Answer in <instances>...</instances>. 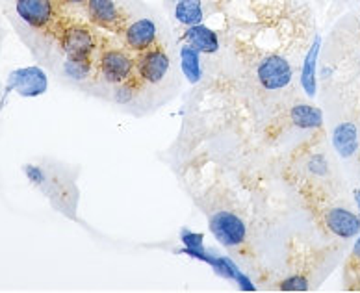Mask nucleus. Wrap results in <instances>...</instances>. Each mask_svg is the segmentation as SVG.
I'll use <instances>...</instances> for the list:
<instances>
[{
    "label": "nucleus",
    "instance_id": "nucleus-22",
    "mask_svg": "<svg viewBox=\"0 0 360 293\" xmlns=\"http://www.w3.org/2000/svg\"><path fill=\"white\" fill-rule=\"evenodd\" d=\"M351 263H353V266H360V236L355 242L353 252H351Z\"/></svg>",
    "mask_w": 360,
    "mask_h": 293
},
{
    "label": "nucleus",
    "instance_id": "nucleus-17",
    "mask_svg": "<svg viewBox=\"0 0 360 293\" xmlns=\"http://www.w3.org/2000/svg\"><path fill=\"white\" fill-rule=\"evenodd\" d=\"M202 2L201 0H179L175 8V17L180 25L195 26L202 22Z\"/></svg>",
    "mask_w": 360,
    "mask_h": 293
},
{
    "label": "nucleus",
    "instance_id": "nucleus-20",
    "mask_svg": "<svg viewBox=\"0 0 360 293\" xmlns=\"http://www.w3.org/2000/svg\"><path fill=\"white\" fill-rule=\"evenodd\" d=\"M281 289L283 292H307L309 289V282L303 277H290L281 282Z\"/></svg>",
    "mask_w": 360,
    "mask_h": 293
},
{
    "label": "nucleus",
    "instance_id": "nucleus-5",
    "mask_svg": "<svg viewBox=\"0 0 360 293\" xmlns=\"http://www.w3.org/2000/svg\"><path fill=\"white\" fill-rule=\"evenodd\" d=\"M17 15L30 28H45L54 17L52 0H15Z\"/></svg>",
    "mask_w": 360,
    "mask_h": 293
},
{
    "label": "nucleus",
    "instance_id": "nucleus-25",
    "mask_svg": "<svg viewBox=\"0 0 360 293\" xmlns=\"http://www.w3.org/2000/svg\"><path fill=\"white\" fill-rule=\"evenodd\" d=\"M62 2H65V4H82L86 0H62Z\"/></svg>",
    "mask_w": 360,
    "mask_h": 293
},
{
    "label": "nucleus",
    "instance_id": "nucleus-14",
    "mask_svg": "<svg viewBox=\"0 0 360 293\" xmlns=\"http://www.w3.org/2000/svg\"><path fill=\"white\" fill-rule=\"evenodd\" d=\"M333 143L335 149L338 150L340 156L349 158L355 155L356 147H359V139H356V126L351 123L338 124L333 132Z\"/></svg>",
    "mask_w": 360,
    "mask_h": 293
},
{
    "label": "nucleus",
    "instance_id": "nucleus-6",
    "mask_svg": "<svg viewBox=\"0 0 360 293\" xmlns=\"http://www.w3.org/2000/svg\"><path fill=\"white\" fill-rule=\"evenodd\" d=\"M62 46L68 58H89L95 48V39L91 32L84 26H69L63 32Z\"/></svg>",
    "mask_w": 360,
    "mask_h": 293
},
{
    "label": "nucleus",
    "instance_id": "nucleus-1",
    "mask_svg": "<svg viewBox=\"0 0 360 293\" xmlns=\"http://www.w3.org/2000/svg\"><path fill=\"white\" fill-rule=\"evenodd\" d=\"M210 230L219 243L225 247H236L243 243L248 228L245 223L231 211H217L210 219Z\"/></svg>",
    "mask_w": 360,
    "mask_h": 293
},
{
    "label": "nucleus",
    "instance_id": "nucleus-9",
    "mask_svg": "<svg viewBox=\"0 0 360 293\" xmlns=\"http://www.w3.org/2000/svg\"><path fill=\"white\" fill-rule=\"evenodd\" d=\"M138 71L143 80L150 84L160 82L169 71V58L162 51H149L139 58Z\"/></svg>",
    "mask_w": 360,
    "mask_h": 293
},
{
    "label": "nucleus",
    "instance_id": "nucleus-2",
    "mask_svg": "<svg viewBox=\"0 0 360 293\" xmlns=\"http://www.w3.org/2000/svg\"><path fill=\"white\" fill-rule=\"evenodd\" d=\"M258 80L266 89H283L292 82V65L281 56H268L258 65Z\"/></svg>",
    "mask_w": 360,
    "mask_h": 293
},
{
    "label": "nucleus",
    "instance_id": "nucleus-16",
    "mask_svg": "<svg viewBox=\"0 0 360 293\" xmlns=\"http://www.w3.org/2000/svg\"><path fill=\"white\" fill-rule=\"evenodd\" d=\"M290 117H292V123L299 129H319L323 124L321 110L314 108V106H307V104L293 106Z\"/></svg>",
    "mask_w": 360,
    "mask_h": 293
},
{
    "label": "nucleus",
    "instance_id": "nucleus-8",
    "mask_svg": "<svg viewBox=\"0 0 360 293\" xmlns=\"http://www.w3.org/2000/svg\"><path fill=\"white\" fill-rule=\"evenodd\" d=\"M325 225L338 237H353L360 232V217L345 208H333L325 214Z\"/></svg>",
    "mask_w": 360,
    "mask_h": 293
},
{
    "label": "nucleus",
    "instance_id": "nucleus-10",
    "mask_svg": "<svg viewBox=\"0 0 360 293\" xmlns=\"http://www.w3.org/2000/svg\"><path fill=\"white\" fill-rule=\"evenodd\" d=\"M124 39L132 51H147L156 39V25L150 19H139L127 28Z\"/></svg>",
    "mask_w": 360,
    "mask_h": 293
},
{
    "label": "nucleus",
    "instance_id": "nucleus-7",
    "mask_svg": "<svg viewBox=\"0 0 360 293\" xmlns=\"http://www.w3.org/2000/svg\"><path fill=\"white\" fill-rule=\"evenodd\" d=\"M134 63L124 52L106 51L101 56V71L110 84H121L130 77Z\"/></svg>",
    "mask_w": 360,
    "mask_h": 293
},
{
    "label": "nucleus",
    "instance_id": "nucleus-4",
    "mask_svg": "<svg viewBox=\"0 0 360 293\" xmlns=\"http://www.w3.org/2000/svg\"><path fill=\"white\" fill-rule=\"evenodd\" d=\"M182 254H188V256L195 258V260L206 262L212 269H214V271L219 273L221 277L236 280V282L240 284V288L245 289V292H255V286H252L251 280H249V278L245 277V275H243V273L240 271V269H238L236 266L229 260V258L212 256V254H208V252L193 251V249H182Z\"/></svg>",
    "mask_w": 360,
    "mask_h": 293
},
{
    "label": "nucleus",
    "instance_id": "nucleus-3",
    "mask_svg": "<svg viewBox=\"0 0 360 293\" xmlns=\"http://www.w3.org/2000/svg\"><path fill=\"white\" fill-rule=\"evenodd\" d=\"M17 91L21 97H37L46 91V77L39 67L17 69L10 74L6 91Z\"/></svg>",
    "mask_w": 360,
    "mask_h": 293
},
{
    "label": "nucleus",
    "instance_id": "nucleus-15",
    "mask_svg": "<svg viewBox=\"0 0 360 293\" xmlns=\"http://www.w3.org/2000/svg\"><path fill=\"white\" fill-rule=\"evenodd\" d=\"M199 54L201 52L195 51L191 45H184L180 48V69L190 84H197L202 77L201 56Z\"/></svg>",
    "mask_w": 360,
    "mask_h": 293
},
{
    "label": "nucleus",
    "instance_id": "nucleus-11",
    "mask_svg": "<svg viewBox=\"0 0 360 293\" xmlns=\"http://www.w3.org/2000/svg\"><path fill=\"white\" fill-rule=\"evenodd\" d=\"M184 39L188 45H191L195 51L205 52V54H214L219 48V39H217L216 32L210 30L205 25L188 26L184 34Z\"/></svg>",
    "mask_w": 360,
    "mask_h": 293
},
{
    "label": "nucleus",
    "instance_id": "nucleus-21",
    "mask_svg": "<svg viewBox=\"0 0 360 293\" xmlns=\"http://www.w3.org/2000/svg\"><path fill=\"white\" fill-rule=\"evenodd\" d=\"M309 167H310V171H312V173L323 175L325 171H327V162H325L323 156H316V158L310 159Z\"/></svg>",
    "mask_w": 360,
    "mask_h": 293
},
{
    "label": "nucleus",
    "instance_id": "nucleus-26",
    "mask_svg": "<svg viewBox=\"0 0 360 293\" xmlns=\"http://www.w3.org/2000/svg\"><path fill=\"white\" fill-rule=\"evenodd\" d=\"M175 2H179V0H175Z\"/></svg>",
    "mask_w": 360,
    "mask_h": 293
},
{
    "label": "nucleus",
    "instance_id": "nucleus-12",
    "mask_svg": "<svg viewBox=\"0 0 360 293\" xmlns=\"http://www.w3.org/2000/svg\"><path fill=\"white\" fill-rule=\"evenodd\" d=\"M319 48H321V37H316L312 46H310L309 54L304 58L303 69H301V86L309 97H316L318 91V80H316V67H318V56Z\"/></svg>",
    "mask_w": 360,
    "mask_h": 293
},
{
    "label": "nucleus",
    "instance_id": "nucleus-19",
    "mask_svg": "<svg viewBox=\"0 0 360 293\" xmlns=\"http://www.w3.org/2000/svg\"><path fill=\"white\" fill-rule=\"evenodd\" d=\"M180 240H182V243H184L186 249H193V251H205V245H202L205 237H202V234H199V232H191V230H188V228H182V230H180Z\"/></svg>",
    "mask_w": 360,
    "mask_h": 293
},
{
    "label": "nucleus",
    "instance_id": "nucleus-23",
    "mask_svg": "<svg viewBox=\"0 0 360 293\" xmlns=\"http://www.w3.org/2000/svg\"><path fill=\"white\" fill-rule=\"evenodd\" d=\"M117 95H121V97H117L119 103H129L130 100V89H127V88L117 89Z\"/></svg>",
    "mask_w": 360,
    "mask_h": 293
},
{
    "label": "nucleus",
    "instance_id": "nucleus-13",
    "mask_svg": "<svg viewBox=\"0 0 360 293\" xmlns=\"http://www.w3.org/2000/svg\"><path fill=\"white\" fill-rule=\"evenodd\" d=\"M88 13L95 25L113 28L119 22V10L113 0H88Z\"/></svg>",
    "mask_w": 360,
    "mask_h": 293
},
{
    "label": "nucleus",
    "instance_id": "nucleus-24",
    "mask_svg": "<svg viewBox=\"0 0 360 293\" xmlns=\"http://www.w3.org/2000/svg\"><path fill=\"white\" fill-rule=\"evenodd\" d=\"M353 197H355V202H356V206H359V211H360V190L353 191Z\"/></svg>",
    "mask_w": 360,
    "mask_h": 293
},
{
    "label": "nucleus",
    "instance_id": "nucleus-18",
    "mask_svg": "<svg viewBox=\"0 0 360 293\" xmlns=\"http://www.w3.org/2000/svg\"><path fill=\"white\" fill-rule=\"evenodd\" d=\"M63 71L72 80H84L91 72V63L89 58H68L63 63Z\"/></svg>",
    "mask_w": 360,
    "mask_h": 293
}]
</instances>
